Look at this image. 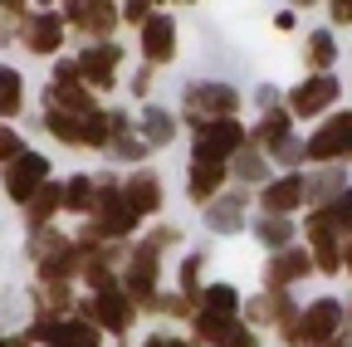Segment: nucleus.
Wrapping results in <instances>:
<instances>
[{
  "mask_svg": "<svg viewBox=\"0 0 352 347\" xmlns=\"http://www.w3.org/2000/svg\"><path fill=\"white\" fill-rule=\"evenodd\" d=\"M342 303H333V298H318V303H308L303 309V318H294V323H284V337L294 342V347H318V342H333L338 337V328H342Z\"/></svg>",
  "mask_w": 352,
  "mask_h": 347,
  "instance_id": "nucleus-1",
  "label": "nucleus"
},
{
  "mask_svg": "<svg viewBox=\"0 0 352 347\" xmlns=\"http://www.w3.org/2000/svg\"><path fill=\"white\" fill-rule=\"evenodd\" d=\"M176 230H157L138 245V254H132V265H127V293L132 298H147L152 303V289H157V259H162V245H171Z\"/></svg>",
  "mask_w": 352,
  "mask_h": 347,
  "instance_id": "nucleus-2",
  "label": "nucleus"
},
{
  "mask_svg": "<svg viewBox=\"0 0 352 347\" xmlns=\"http://www.w3.org/2000/svg\"><path fill=\"white\" fill-rule=\"evenodd\" d=\"M240 108V98H235V89H226V83H191L186 89V117L191 122H215V113H220V122H226L230 113Z\"/></svg>",
  "mask_w": 352,
  "mask_h": 347,
  "instance_id": "nucleus-3",
  "label": "nucleus"
},
{
  "mask_svg": "<svg viewBox=\"0 0 352 347\" xmlns=\"http://www.w3.org/2000/svg\"><path fill=\"white\" fill-rule=\"evenodd\" d=\"M50 103H54L59 113H78V117L98 113V108H94V98H88V89H83V78H78V64H59V69H54Z\"/></svg>",
  "mask_w": 352,
  "mask_h": 347,
  "instance_id": "nucleus-4",
  "label": "nucleus"
},
{
  "mask_svg": "<svg viewBox=\"0 0 352 347\" xmlns=\"http://www.w3.org/2000/svg\"><path fill=\"white\" fill-rule=\"evenodd\" d=\"M34 337H39V342H50V347H103L94 323H59L54 313H39Z\"/></svg>",
  "mask_w": 352,
  "mask_h": 347,
  "instance_id": "nucleus-5",
  "label": "nucleus"
},
{
  "mask_svg": "<svg viewBox=\"0 0 352 347\" xmlns=\"http://www.w3.org/2000/svg\"><path fill=\"white\" fill-rule=\"evenodd\" d=\"M44 177H50V161H44L39 152H20V157L6 166V191H10L15 201H30V196L44 186Z\"/></svg>",
  "mask_w": 352,
  "mask_h": 347,
  "instance_id": "nucleus-6",
  "label": "nucleus"
},
{
  "mask_svg": "<svg viewBox=\"0 0 352 347\" xmlns=\"http://www.w3.org/2000/svg\"><path fill=\"white\" fill-rule=\"evenodd\" d=\"M245 147V133L226 117V122H206L201 133H196V157L201 161H226L230 152H240Z\"/></svg>",
  "mask_w": 352,
  "mask_h": 347,
  "instance_id": "nucleus-7",
  "label": "nucleus"
},
{
  "mask_svg": "<svg viewBox=\"0 0 352 347\" xmlns=\"http://www.w3.org/2000/svg\"><path fill=\"white\" fill-rule=\"evenodd\" d=\"M132 225H138V210L127 205V196L108 181L98 191V235H127Z\"/></svg>",
  "mask_w": 352,
  "mask_h": 347,
  "instance_id": "nucleus-8",
  "label": "nucleus"
},
{
  "mask_svg": "<svg viewBox=\"0 0 352 347\" xmlns=\"http://www.w3.org/2000/svg\"><path fill=\"white\" fill-rule=\"evenodd\" d=\"M196 337L220 342V347H254V333H250L245 323L226 318V313H201V318H196Z\"/></svg>",
  "mask_w": 352,
  "mask_h": 347,
  "instance_id": "nucleus-9",
  "label": "nucleus"
},
{
  "mask_svg": "<svg viewBox=\"0 0 352 347\" xmlns=\"http://www.w3.org/2000/svg\"><path fill=\"white\" fill-rule=\"evenodd\" d=\"M308 157H318V161H328V157H352V113H338L323 133L308 142Z\"/></svg>",
  "mask_w": 352,
  "mask_h": 347,
  "instance_id": "nucleus-10",
  "label": "nucleus"
},
{
  "mask_svg": "<svg viewBox=\"0 0 352 347\" xmlns=\"http://www.w3.org/2000/svg\"><path fill=\"white\" fill-rule=\"evenodd\" d=\"M333 98H338V78H333V74H314V78L303 83V89H294L289 108H294L298 117H314V113H323Z\"/></svg>",
  "mask_w": 352,
  "mask_h": 347,
  "instance_id": "nucleus-11",
  "label": "nucleus"
},
{
  "mask_svg": "<svg viewBox=\"0 0 352 347\" xmlns=\"http://www.w3.org/2000/svg\"><path fill=\"white\" fill-rule=\"evenodd\" d=\"M118 45H108V39H103V45H94V49H83V59H78V78H88V83H94V89H108V83H113V69H118Z\"/></svg>",
  "mask_w": 352,
  "mask_h": 347,
  "instance_id": "nucleus-12",
  "label": "nucleus"
},
{
  "mask_svg": "<svg viewBox=\"0 0 352 347\" xmlns=\"http://www.w3.org/2000/svg\"><path fill=\"white\" fill-rule=\"evenodd\" d=\"M338 235H342V230L333 225V215H328V210H318L314 221H308V240L318 245V265H323L328 274L342 265V254H338Z\"/></svg>",
  "mask_w": 352,
  "mask_h": 347,
  "instance_id": "nucleus-13",
  "label": "nucleus"
},
{
  "mask_svg": "<svg viewBox=\"0 0 352 347\" xmlns=\"http://www.w3.org/2000/svg\"><path fill=\"white\" fill-rule=\"evenodd\" d=\"M88 318H98L103 328L122 333V328L132 323V298H127V293H118V289H108V293H98L94 303H88Z\"/></svg>",
  "mask_w": 352,
  "mask_h": 347,
  "instance_id": "nucleus-14",
  "label": "nucleus"
},
{
  "mask_svg": "<svg viewBox=\"0 0 352 347\" xmlns=\"http://www.w3.org/2000/svg\"><path fill=\"white\" fill-rule=\"evenodd\" d=\"M59 34H64V20L50 15V10H39V15L25 20V45H30L34 54H54V49H59Z\"/></svg>",
  "mask_w": 352,
  "mask_h": 347,
  "instance_id": "nucleus-15",
  "label": "nucleus"
},
{
  "mask_svg": "<svg viewBox=\"0 0 352 347\" xmlns=\"http://www.w3.org/2000/svg\"><path fill=\"white\" fill-rule=\"evenodd\" d=\"M171 45H176V20L171 15H152L147 30H142V54L152 64H162V59H171Z\"/></svg>",
  "mask_w": 352,
  "mask_h": 347,
  "instance_id": "nucleus-16",
  "label": "nucleus"
},
{
  "mask_svg": "<svg viewBox=\"0 0 352 347\" xmlns=\"http://www.w3.org/2000/svg\"><path fill=\"white\" fill-rule=\"evenodd\" d=\"M206 225L220 230V235H230L245 225V196H215L210 210H206Z\"/></svg>",
  "mask_w": 352,
  "mask_h": 347,
  "instance_id": "nucleus-17",
  "label": "nucleus"
},
{
  "mask_svg": "<svg viewBox=\"0 0 352 347\" xmlns=\"http://www.w3.org/2000/svg\"><path fill=\"white\" fill-rule=\"evenodd\" d=\"M226 171H230L226 161H201V157H196V161H191V196H196V201H215V186L226 181Z\"/></svg>",
  "mask_w": 352,
  "mask_h": 347,
  "instance_id": "nucleus-18",
  "label": "nucleus"
},
{
  "mask_svg": "<svg viewBox=\"0 0 352 347\" xmlns=\"http://www.w3.org/2000/svg\"><path fill=\"white\" fill-rule=\"evenodd\" d=\"M303 201V181L298 177H284V181H270L264 186V210L270 215H284V210H294Z\"/></svg>",
  "mask_w": 352,
  "mask_h": 347,
  "instance_id": "nucleus-19",
  "label": "nucleus"
},
{
  "mask_svg": "<svg viewBox=\"0 0 352 347\" xmlns=\"http://www.w3.org/2000/svg\"><path fill=\"white\" fill-rule=\"evenodd\" d=\"M308 269H314V259H308L303 249H284L274 265H270V274H264V279H270V289H284L289 279H298V274H308Z\"/></svg>",
  "mask_w": 352,
  "mask_h": 347,
  "instance_id": "nucleus-20",
  "label": "nucleus"
},
{
  "mask_svg": "<svg viewBox=\"0 0 352 347\" xmlns=\"http://www.w3.org/2000/svg\"><path fill=\"white\" fill-rule=\"evenodd\" d=\"M122 196H127V205L138 210V215H147V210H157V205H162V186H157V177H152V171H142V177H132Z\"/></svg>",
  "mask_w": 352,
  "mask_h": 347,
  "instance_id": "nucleus-21",
  "label": "nucleus"
},
{
  "mask_svg": "<svg viewBox=\"0 0 352 347\" xmlns=\"http://www.w3.org/2000/svg\"><path fill=\"white\" fill-rule=\"evenodd\" d=\"M250 318H254V323H264V318H279V323H294V309H289V298H284V289H270L264 298H254V303H250Z\"/></svg>",
  "mask_w": 352,
  "mask_h": 347,
  "instance_id": "nucleus-22",
  "label": "nucleus"
},
{
  "mask_svg": "<svg viewBox=\"0 0 352 347\" xmlns=\"http://www.w3.org/2000/svg\"><path fill=\"white\" fill-rule=\"evenodd\" d=\"M69 15L88 30V34H108L118 25V10L113 5H69Z\"/></svg>",
  "mask_w": 352,
  "mask_h": 347,
  "instance_id": "nucleus-23",
  "label": "nucleus"
},
{
  "mask_svg": "<svg viewBox=\"0 0 352 347\" xmlns=\"http://www.w3.org/2000/svg\"><path fill=\"white\" fill-rule=\"evenodd\" d=\"M59 205H64V191H59V186H50V181H44V186H39V191L30 196V225L39 230V225H44V221H50V215H54Z\"/></svg>",
  "mask_w": 352,
  "mask_h": 347,
  "instance_id": "nucleus-24",
  "label": "nucleus"
},
{
  "mask_svg": "<svg viewBox=\"0 0 352 347\" xmlns=\"http://www.w3.org/2000/svg\"><path fill=\"white\" fill-rule=\"evenodd\" d=\"M20 103H25V83H20V74H15V69H0V117L20 113Z\"/></svg>",
  "mask_w": 352,
  "mask_h": 347,
  "instance_id": "nucleus-25",
  "label": "nucleus"
},
{
  "mask_svg": "<svg viewBox=\"0 0 352 347\" xmlns=\"http://www.w3.org/2000/svg\"><path fill=\"white\" fill-rule=\"evenodd\" d=\"M44 127H50V133H54L59 142H83V117H74V113H59V108H50Z\"/></svg>",
  "mask_w": 352,
  "mask_h": 347,
  "instance_id": "nucleus-26",
  "label": "nucleus"
},
{
  "mask_svg": "<svg viewBox=\"0 0 352 347\" xmlns=\"http://www.w3.org/2000/svg\"><path fill=\"white\" fill-rule=\"evenodd\" d=\"M142 127H147V147H162V142L176 137V122H171V113H162V108H147Z\"/></svg>",
  "mask_w": 352,
  "mask_h": 347,
  "instance_id": "nucleus-27",
  "label": "nucleus"
},
{
  "mask_svg": "<svg viewBox=\"0 0 352 347\" xmlns=\"http://www.w3.org/2000/svg\"><path fill=\"white\" fill-rule=\"evenodd\" d=\"M254 235L264 245H289L294 240V225L284 221V215H264V221H254Z\"/></svg>",
  "mask_w": 352,
  "mask_h": 347,
  "instance_id": "nucleus-28",
  "label": "nucleus"
},
{
  "mask_svg": "<svg viewBox=\"0 0 352 347\" xmlns=\"http://www.w3.org/2000/svg\"><path fill=\"white\" fill-rule=\"evenodd\" d=\"M64 205H69V210H94V205H98L94 181H88V177H74V181L64 186Z\"/></svg>",
  "mask_w": 352,
  "mask_h": 347,
  "instance_id": "nucleus-29",
  "label": "nucleus"
},
{
  "mask_svg": "<svg viewBox=\"0 0 352 347\" xmlns=\"http://www.w3.org/2000/svg\"><path fill=\"white\" fill-rule=\"evenodd\" d=\"M235 177H240V181H264V157H259L254 147H240V152H235Z\"/></svg>",
  "mask_w": 352,
  "mask_h": 347,
  "instance_id": "nucleus-30",
  "label": "nucleus"
},
{
  "mask_svg": "<svg viewBox=\"0 0 352 347\" xmlns=\"http://www.w3.org/2000/svg\"><path fill=\"white\" fill-rule=\"evenodd\" d=\"M259 142H270V147L279 152V147L289 142V117H284V113H270V117L259 122Z\"/></svg>",
  "mask_w": 352,
  "mask_h": 347,
  "instance_id": "nucleus-31",
  "label": "nucleus"
},
{
  "mask_svg": "<svg viewBox=\"0 0 352 347\" xmlns=\"http://www.w3.org/2000/svg\"><path fill=\"white\" fill-rule=\"evenodd\" d=\"M333 54H338V49H333V34H328V30H318L314 39H308V64H314V69H328Z\"/></svg>",
  "mask_w": 352,
  "mask_h": 347,
  "instance_id": "nucleus-32",
  "label": "nucleus"
},
{
  "mask_svg": "<svg viewBox=\"0 0 352 347\" xmlns=\"http://www.w3.org/2000/svg\"><path fill=\"white\" fill-rule=\"evenodd\" d=\"M230 309H235V289H226V284L206 289V313H226L230 318Z\"/></svg>",
  "mask_w": 352,
  "mask_h": 347,
  "instance_id": "nucleus-33",
  "label": "nucleus"
},
{
  "mask_svg": "<svg viewBox=\"0 0 352 347\" xmlns=\"http://www.w3.org/2000/svg\"><path fill=\"white\" fill-rule=\"evenodd\" d=\"M113 147H118V157H122V161H138V157L147 152V137H132V133H122V137H113Z\"/></svg>",
  "mask_w": 352,
  "mask_h": 347,
  "instance_id": "nucleus-34",
  "label": "nucleus"
},
{
  "mask_svg": "<svg viewBox=\"0 0 352 347\" xmlns=\"http://www.w3.org/2000/svg\"><path fill=\"white\" fill-rule=\"evenodd\" d=\"M338 186H342V171L333 166V171H323V177H318L314 186H308V191H314V201H328V196H333Z\"/></svg>",
  "mask_w": 352,
  "mask_h": 347,
  "instance_id": "nucleus-35",
  "label": "nucleus"
},
{
  "mask_svg": "<svg viewBox=\"0 0 352 347\" xmlns=\"http://www.w3.org/2000/svg\"><path fill=\"white\" fill-rule=\"evenodd\" d=\"M328 215H333V225H338V230H352V191H342V196L333 201Z\"/></svg>",
  "mask_w": 352,
  "mask_h": 347,
  "instance_id": "nucleus-36",
  "label": "nucleus"
},
{
  "mask_svg": "<svg viewBox=\"0 0 352 347\" xmlns=\"http://www.w3.org/2000/svg\"><path fill=\"white\" fill-rule=\"evenodd\" d=\"M15 157H20V137L10 127H0V161H15Z\"/></svg>",
  "mask_w": 352,
  "mask_h": 347,
  "instance_id": "nucleus-37",
  "label": "nucleus"
},
{
  "mask_svg": "<svg viewBox=\"0 0 352 347\" xmlns=\"http://www.w3.org/2000/svg\"><path fill=\"white\" fill-rule=\"evenodd\" d=\"M196 274H201V259L191 254V259H186V269H182V289H186V293H196Z\"/></svg>",
  "mask_w": 352,
  "mask_h": 347,
  "instance_id": "nucleus-38",
  "label": "nucleus"
},
{
  "mask_svg": "<svg viewBox=\"0 0 352 347\" xmlns=\"http://www.w3.org/2000/svg\"><path fill=\"white\" fill-rule=\"evenodd\" d=\"M122 15H127L132 25H138V20H152V5H147V0H138V5H127Z\"/></svg>",
  "mask_w": 352,
  "mask_h": 347,
  "instance_id": "nucleus-39",
  "label": "nucleus"
},
{
  "mask_svg": "<svg viewBox=\"0 0 352 347\" xmlns=\"http://www.w3.org/2000/svg\"><path fill=\"white\" fill-rule=\"evenodd\" d=\"M333 20H342V25L352 20V0H338V5H333Z\"/></svg>",
  "mask_w": 352,
  "mask_h": 347,
  "instance_id": "nucleus-40",
  "label": "nucleus"
},
{
  "mask_svg": "<svg viewBox=\"0 0 352 347\" xmlns=\"http://www.w3.org/2000/svg\"><path fill=\"white\" fill-rule=\"evenodd\" d=\"M147 347H191V342H176V337H152Z\"/></svg>",
  "mask_w": 352,
  "mask_h": 347,
  "instance_id": "nucleus-41",
  "label": "nucleus"
},
{
  "mask_svg": "<svg viewBox=\"0 0 352 347\" xmlns=\"http://www.w3.org/2000/svg\"><path fill=\"white\" fill-rule=\"evenodd\" d=\"M0 347H30L25 337H0Z\"/></svg>",
  "mask_w": 352,
  "mask_h": 347,
  "instance_id": "nucleus-42",
  "label": "nucleus"
},
{
  "mask_svg": "<svg viewBox=\"0 0 352 347\" xmlns=\"http://www.w3.org/2000/svg\"><path fill=\"white\" fill-rule=\"evenodd\" d=\"M347 269H352V245H347Z\"/></svg>",
  "mask_w": 352,
  "mask_h": 347,
  "instance_id": "nucleus-43",
  "label": "nucleus"
}]
</instances>
